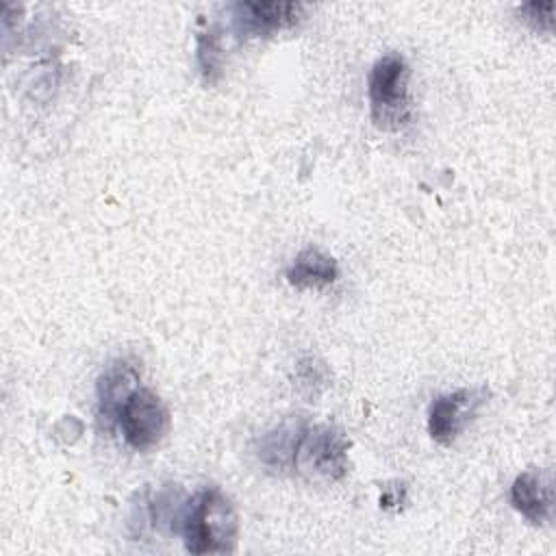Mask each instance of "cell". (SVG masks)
Wrapping results in <instances>:
<instances>
[{"mask_svg": "<svg viewBox=\"0 0 556 556\" xmlns=\"http://www.w3.org/2000/svg\"><path fill=\"white\" fill-rule=\"evenodd\" d=\"M302 419H285L274 430L265 432L258 441V458L271 471H289L293 469V456L298 439L304 430Z\"/></svg>", "mask_w": 556, "mask_h": 556, "instance_id": "30bf717a", "label": "cell"}, {"mask_svg": "<svg viewBox=\"0 0 556 556\" xmlns=\"http://www.w3.org/2000/svg\"><path fill=\"white\" fill-rule=\"evenodd\" d=\"M350 441L332 424L304 426L293 456V471L308 480L337 482L348 473Z\"/></svg>", "mask_w": 556, "mask_h": 556, "instance_id": "3957f363", "label": "cell"}, {"mask_svg": "<svg viewBox=\"0 0 556 556\" xmlns=\"http://www.w3.org/2000/svg\"><path fill=\"white\" fill-rule=\"evenodd\" d=\"M180 532L191 554H228L237 547L239 517L219 489H204L185 504Z\"/></svg>", "mask_w": 556, "mask_h": 556, "instance_id": "6da1fadb", "label": "cell"}, {"mask_svg": "<svg viewBox=\"0 0 556 556\" xmlns=\"http://www.w3.org/2000/svg\"><path fill=\"white\" fill-rule=\"evenodd\" d=\"M410 70L404 56L391 52L380 56L367 78V96L371 119L382 130H400L413 117V104L408 93Z\"/></svg>", "mask_w": 556, "mask_h": 556, "instance_id": "7a4b0ae2", "label": "cell"}, {"mask_svg": "<svg viewBox=\"0 0 556 556\" xmlns=\"http://www.w3.org/2000/svg\"><path fill=\"white\" fill-rule=\"evenodd\" d=\"M198 65L206 83H215L222 74V63H224V52L219 43L217 30L208 28L206 33L198 35Z\"/></svg>", "mask_w": 556, "mask_h": 556, "instance_id": "8fae6325", "label": "cell"}, {"mask_svg": "<svg viewBox=\"0 0 556 556\" xmlns=\"http://www.w3.org/2000/svg\"><path fill=\"white\" fill-rule=\"evenodd\" d=\"M510 504L530 523H547L554 515V480L545 469L521 471L510 486Z\"/></svg>", "mask_w": 556, "mask_h": 556, "instance_id": "ba28073f", "label": "cell"}, {"mask_svg": "<svg viewBox=\"0 0 556 556\" xmlns=\"http://www.w3.org/2000/svg\"><path fill=\"white\" fill-rule=\"evenodd\" d=\"M124 441L132 450H150L161 443L169 428V413L163 400L150 389H137L117 417Z\"/></svg>", "mask_w": 556, "mask_h": 556, "instance_id": "277c9868", "label": "cell"}, {"mask_svg": "<svg viewBox=\"0 0 556 556\" xmlns=\"http://www.w3.org/2000/svg\"><path fill=\"white\" fill-rule=\"evenodd\" d=\"M337 278V261L315 245L304 248L287 269V280L295 289H324L330 287Z\"/></svg>", "mask_w": 556, "mask_h": 556, "instance_id": "9c48e42d", "label": "cell"}, {"mask_svg": "<svg viewBox=\"0 0 556 556\" xmlns=\"http://www.w3.org/2000/svg\"><path fill=\"white\" fill-rule=\"evenodd\" d=\"M139 389V369L128 358H117L104 367L98 378V419L113 426L122 413L126 400Z\"/></svg>", "mask_w": 556, "mask_h": 556, "instance_id": "52a82bcc", "label": "cell"}, {"mask_svg": "<svg viewBox=\"0 0 556 556\" xmlns=\"http://www.w3.org/2000/svg\"><path fill=\"white\" fill-rule=\"evenodd\" d=\"M484 402V387L458 389L434 397L428 408V434L441 445H452Z\"/></svg>", "mask_w": 556, "mask_h": 556, "instance_id": "5b68a950", "label": "cell"}, {"mask_svg": "<svg viewBox=\"0 0 556 556\" xmlns=\"http://www.w3.org/2000/svg\"><path fill=\"white\" fill-rule=\"evenodd\" d=\"M519 11L523 13V20L530 22L536 30H552L554 2H528Z\"/></svg>", "mask_w": 556, "mask_h": 556, "instance_id": "7c38bea8", "label": "cell"}, {"mask_svg": "<svg viewBox=\"0 0 556 556\" xmlns=\"http://www.w3.org/2000/svg\"><path fill=\"white\" fill-rule=\"evenodd\" d=\"M232 28L239 37H269L300 22L302 2H235Z\"/></svg>", "mask_w": 556, "mask_h": 556, "instance_id": "8992f818", "label": "cell"}]
</instances>
